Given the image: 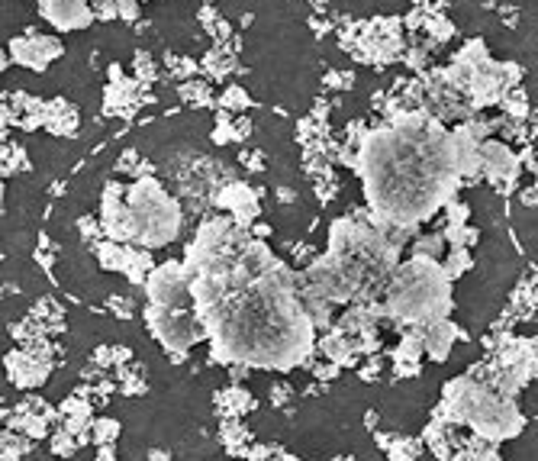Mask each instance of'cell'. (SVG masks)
<instances>
[{"label":"cell","mask_w":538,"mask_h":461,"mask_svg":"<svg viewBox=\"0 0 538 461\" xmlns=\"http://www.w3.org/2000/svg\"><path fill=\"white\" fill-rule=\"evenodd\" d=\"M136 78L139 81H152L155 78V65H152V59H149V55H145V52H136Z\"/></svg>","instance_id":"cell-22"},{"label":"cell","mask_w":538,"mask_h":461,"mask_svg":"<svg viewBox=\"0 0 538 461\" xmlns=\"http://www.w3.org/2000/svg\"><path fill=\"white\" fill-rule=\"evenodd\" d=\"M445 233L442 229H435V233H423V236H416L413 239V246H410V252L413 255H429V258H442L445 255Z\"/></svg>","instance_id":"cell-16"},{"label":"cell","mask_w":538,"mask_h":461,"mask_svg":"<svg viewBox=\"0 0 538 461\" xmlns=\"http://www.w3.org/2000/svg\"><path fill=\"white\" fill-rule=\"evenodd\" d=\"M42 126L55 136H75L78 133V110L68 100H46L42 104Z\"/></svg>","instance_id":"cell-12"},{"label":"cell","mask_w":538,"mask_h":461,"mask_svg":"<svg viewBox=\"0 0 538 461\" xmlns=\"http://www.w3.org/2000/svg\"><path fill=\"white\" fill-rule=\"evenodd\" d=\"M100 223H104L107 239L136 242V223H133V210H129L123 181H110L104 187V194H100Z\"/></svg>","instance_id":"cell-5"},{"label":"cell","mask_w":538,"mask_h":461,"mask_svg":"<svg viewBox=\"0 0 538 461\" xmlns=\"http://www.w3.org/2000/svg\"><path fill=\"white\" fill-rule=\"evenodd\" d=\"M535 187H538V168H535Z\"/></svg>","instance_id":"cell-26"},{"label":"cell","mask_w":538,"mask_h":461,"mask_svg":"<svg viewBox=\"0 0 538 461\" xmlns=\"http://www.w3.org/2000/svg\"><path fill=\"white\" fill-rule=\"evenodd\" d=\"M432 0H413V7H429Z\"/></svg>","instance_id":"cell-25"},{"label":"cell","mask_w":538,"mask_h":461,"mask_svg":"<svg viewBox=\"0 0 538 461\" xmlns=\"http://www.w3.org/2000/svg\"><path fill=\"white\" fill-rule=\"evenodd\" d=\"M213 204L220 207V210H226L229 216H236V223H239V226H249V229H252V223L258 220V213H261L258 194L252 191L249 184H242V181L226 184L223 191L213 197Z\"/></svg>","instance_id":"cell-10"},{"label":"cell","mask_w":538,"mask_h":461,"mask_svg":"<svg viewBox=\"0 0 538 461\" xmlns=\"http://www.w3.org/2000/svg\"><path fill=\"white\" fill-rule=\"evenodd\" d=\"M39 13L42 20L52 23L55 30H84L97 20L91 0H39Z\"/></svg>","instance_id":"cell-8"},{"label":"cell","mask_w":538,"mask_h":461,"mask_svg":"<svg viewBox=\"0 0 538 461\" xmlns=\"http://www.w3.org/2000/svg\"><path fill=\"white\" fill-rule=\"evenodd\" d=\"M384 307L390 323H397L400 329L445 320L452 313V278H448L442 258L410 255L400 262L384 291Z\"/></svg>","instance_id":"cell-1"},{"label":"cell","mask_w":538,"mask_h":461,"mask_svg":"<svg viewBox=\"0 0 538 461\" xmlns=\"http://www.w3.org/2000/svg\"><path fill=\"white\" fill-rule=\"evenodd\" d=\"M126 200L136 223V246L162 249L178 239L184 226V210L165 191L162 181H155L152 175L136 178L133 184H126Z\"/></svg>","instance_id":"cell-2"},{"label":"cell","mask_w":538,"mask_h":461,"mask_svg":"<svg viewBox=\"0 0 538 461\" xmlns=\"http://www.w3.org/2000/svg\"><path fill=\"white\" fill-rule=\"evenodd\" d=\"M442 265L448 271V278L458 281L464 271H471L474 268V258L468 249H461V246H448V255H442Z\"/></svg>","instance_id":"cell-15"},{"label":"cell","mask_w":538,"mask_h":461,"mask_svg":"<svg viewBox=\"0 0 538 461\" xmlns=\"http://www.w3.org/2000/svg\"><path fill=\"white\" fill-rule=\"evenodd\" d=\"M145 323H149V333L162 342V349L174 365L184 362V355L194 349L197 342L210 339L207 326H203L200 313L191 304L181 307H162V304H145Z\"/></svg>","instance_id":"cell-3"},{"label":"cell","mask_w":538,"mask_h":461,"mask_svg":"<svg viewBox=\"0 0 538 461\" xmlns=\"http://www.w3.org/2000/svg\"><path fill=\"white\" fill-rule=\"evenodd\" d=\"M116 436H120V423H116V420L97 416V420L91 423V442H97V445H113Z\"/></svg>","instance_id":"cell-19"},{"label":"cell","mask_w":538,"mask_h":461,"mask_svg":"<svg viewBox=\"0 0 538 461\" xmlns=\"http://www.w3.org/2000/svg\"><path fill=\"white\" fill-rule=\"evenodd\" d=\"M94 362H97V368H107V365H126V362H133V352L123 349V345H104V349H97Z\"/></svg>","instance_id":"cell-20"},{"label":"cell","mask_w":538,"mask_h":461,"mask_svg":"<svg viewBox=\"0 0 538 461\" xmlns=\"http://www.w3.org/2000/svg\"><path fill=\"white\" fill-rule=\"evenodd\" d=\"M203 68L210 71L213 78H226L232 68H236V55H232V49H213L207 59H203Z\"/></svg>","instance_id":"cell-17"},{"label":"cell","mask_w":538,"mask_h":461,"mask_svg":"<svg viewBox=\"0 0 538 461\" xmlns=\"http://www.w3.org/2000/svg\"><path fill=\"white\" fill-rule=\"evenodd\" d=\"M216 407L223 416H242L255 407V397L245 391V387H226V391L216 397Z\"/></svg>","instance_id":"cell-13"},{"label":"cell","mask_w":538,"mask_h":461,"mask_svg":"<svg viewBox=\"0 0 538 461\" xmlns=\"http://www.w3.org/2000/svg\"><path fill=\"white\" fill-rule=\"evenodd\" d=\"M458 339H464V333L461 329L448 320H435V323H429V326H423V342H426V355L432 358V362H445L448 355H452V349H455V342Z\"/></svg>","instance_id":"cell-11"},{"label":"cell","mask_w":538,"mask_h":461,"mask_svg":"<svg viewBox=\"0 0 538 461\" xmlns=\"http://www.w3.org/2000/svg\"><path fill=\"white\" fill-rule=\"evenodd\" d=\"M220 107L223 110H245V107H252V100H249V94H245L242 88H229L220 97Z\"/></svg>","instance_id":"cell-21"},{"label":"cell","mask_w":538,"mask_h":461,"mask_svg":"<svg viewBox=\"0 0 538 461\" xmlns=\"http://www.w3.org/2000/svg\"><path fill=\"white\" fill-rule=\"evenodd\" d=\"M145 300L162 307H181L191 304V275L184 268V258H171L152 268V275L142 284Z\"/></svg>","instance_id":"cell-4"},{"label":"cell","mask_w":538,"mask_h":461,"mask_svg":"<svg viewBox=\"0 0 538 461\" xmlns=\"http://www.w3.org/2000/svg\"><path fill=\"white\" fill-rule=\"evenodd\" d=\"M110 307H113L116 316H123V320H126L129 313H133V304H129V300H123V297H110Z\"/></svg>","instance_id":"cell-23"},{"label":"cell","mask_w":538,"mask_h":461,"mask_svg":"<svg viewBox=\"0 0 538 461\" xmlns=\"http://www.w3.org/2000/svg\"><path fill=\"white\" fill-rule=\"evenodd\" d=\"M58 55H62V42L52 39V36L26 30L23 36L10 39V59L17 65L33 68V71H46V65L52 59H58Z\"/></svg>","instance_id":"cell-7"},{"label":"cell","mask_w":538,"mask_h":461,"mask_svg":"<svg viewBox=\"0 0 538 461\" xmlns=\"http://www.w3.org/2000/svg\"><path fill=\"white\" fill-rule=\"evenodd\" d=\"M500 110L506 113V120H526L529 117V94L522 84H516V88H510L503 94L500 100Z\"/></svg>","instance_id":"cell-14"},{"label":"cell","mask_w":538,"mask_h":461,"mask_svg":"<svg viewBox=\"0 0 538 461\" xmlns=\"http://www.w3.org/2000/svg\"><path fill=\"white\" fill-rule=\"evenodd\" d=\"M329 84H342V88H352V75H336V71H332Z\"/></svg>","instance_id":"cell-24"},{"label":"cell","mask_w":538,"mask_h":461,"mask_svg":"<svg viewBox=\"0 0 538 461\" xmlns=\"http://www.w3.org/2000/svg\"><path fill=\"white\" fill-rule=\"evenodd\" d=\"M178 91H181V97H184L191 107H210V88H207V81H194V78H187Z\"/></svg>","instance_id":"cell-18"},{"label":"cell","mask_w":538,"mask_h":461,"mask_svg":"<svg viewBox=\"0 0 538 461\" xmlns=\"http://www.w3.org/2000/svg\"><path fill=\"white\" fill-rule=\"evenodd\" d=\"M481 162H484V181L493 187H500L503 194H510L516 181H519V168H522V155H516L506 142L500 139H484L481 142Z\"/></svg>","instance_id":"cell-6"},{"label":"cell","mask_w":538,"mask_h":461,"mask_svg":"<svg viewBox=\"0 0 538 461\" xmlns=\"http://www.w3.org/2000/svg\"><path fill=\"white\" fill-rule=\"evenodd\" d=\"M49 371H52V362L46 355H39L33 349H17V352H10L7 355V374H10V381L23 387V391H29V387H39L42 381L49 378Z\"/></svg>","instance_id":"cell-9"}]
</instances>
